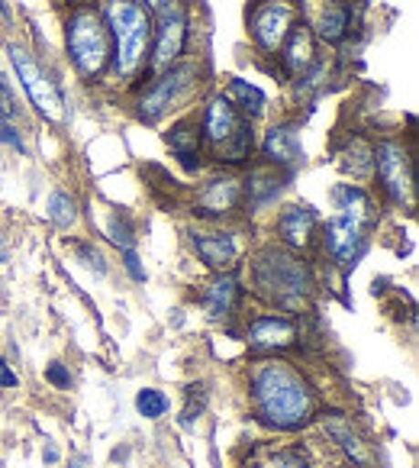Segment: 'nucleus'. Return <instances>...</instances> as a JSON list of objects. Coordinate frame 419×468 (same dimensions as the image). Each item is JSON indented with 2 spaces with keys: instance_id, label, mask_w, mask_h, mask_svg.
Here are the masks:
<instances>
[{
  "instance_id": "f257e3e1",
  "label": "nucleus",
  "mask_w": 419,
  "mask_h": 468,
  "mask_svg": "<svg viewBox=\"0 0 419 468\" xmlns=\"http://www.w3.org/2000/svg\"><path fill=\"white\" fill-rule=\"evenodd\" d=\"M103 27L110 33V69L107 78L117 84H132L145 75L152 52L155 20L142 0H100L97 4Z\"/></svg>"
},
{
  "instance_id": "f03ea898",
  "label": "nucleus",
  "mask_w": 419,
  "mask_h": 468,
  "mask_svg": "<svg viewBox=\"0 0 419 468\" xmlns=\"http://www.w3.org/2000/svg\"><path fill=\"white\" fill-rule=\"evenodd\" d=\"M252 400L258 420L275 430H300L317 413V394L288 362H268L255 368Z\"/></svg>"
},
{
  "instance_id": "7ed1b4c3",
  "label": "nucleus",
  "mask_w": 419,
  "mask_h": 468,
  "mask_svg": "<svg viewBox=\"0 0 419 468\" xmlns=\"http://www.w3.org/2000/svg\"><path fill=\"white\" fill-rule=\"evenodd\" d=\"M65 48L68 62L84 81H100L110 69V33L103 27V16L90 4H78L65 23Z\"/></svg>"
},
{
  "instance_id": "20e7f679",
  "label": "nucleus",
  "mask_w": 419,
  "mask_h": 468,
  "mask_svg": "<svg viewBox=\"0 0 419 468\" xmlns=\"http://www.w3.org/2000/svg\"><path fill=\"white\" fill-rule=\"evenodd\" d=\"M200 139L210 145V152L223 165H242L252 155L248 120L229 103L226 94H214L206 101L204 117H200Z\"/></svg>"
},
{
  "instance_id": "39448f33",
  "label": "nucleus",
  "mask_w": 419,
  "mask_h": 468,
  "mask_svg": "<svg viewBox=\"0 0 419 468\" xmlns=\"http://www.w3.org/2000/svg\"><path fill=\"white\" fill-rule=\"evenodd\" d=\"M255 288L284 307H300L313 291V278L300 255L284 246H268L255 259Z\"/></svg>"
},
{
  "instance_id": "423d86ee",
  "label": "nucleus",
  "mask_w": 419,
  "mask_h": 468,
  "mask_svg": "<svg viewBox=\"0 0 419 468\" xmlns=\"http://www.w3.org/2000/svg\"><path fill=\"white\" fill-rule=\"evenodd\" d=\"M7 56L16 71V81H20V88L26 90V97L33 101L36 111H39L46 120H52V123H65V117H68V103H65V94H62V88H58V81H52V75L42 71V65L36 62L23 46H14V42H10Z\"/></svg>"
},
{
  "instance_id": "0eeeda50",
  "label": "nucleus",
  "mask_w": 419,
  "mask_h": 468,
  "mask_svg": "<svg viewBox=\"0 0 419 468\" xmlns=\"http://www.w3.org/2000/svg\"><path fill=\"white\" fill-rule=\"evenodd\" d=\"M194 78H197V65H172L162 75H155L149 88L139 94L136 117L142 123H159L181 97H187V90L194 88Z\"/></svg>"
},
{
  "instance_id": "6e6552de",
  "label": "nucleus",
  "mask_w": 419,
  "mask_h": 468,
  "mask_svg": "<svg viewBox=\"0 0 419 468\" xmlns=\"http://www.w3.org/2000/svg\"><path fill=\"white\" fill-rule=\"evenodd\" d=\"M374 172H378V185L393 204L413 207V168H410V152L397 139H384L374 149Z\"/></svg>"
},
{
  "instance_id": "1a4fd4ad",
  "label": "nucleus",
  "mask_w": 419,
  "mask_h": 468,
  "mask_svg": "<svg viewBox=\"0 0 419 468\" xmlns=\"http://www.w3.org/2000/svg\"><path fill=\"white\" fill-rule=\"evenodd\" d=\"M294 16H297V10L290 0H261V4H255L252 20H248L252 42L265 56L278 52L284 36H288V29L294 27Z\"/></svg>"
},
{
  "instance_id": "9d476101",
  "label": "nucleus",
  "mask_w": 419,
  "mask_h": 468,
  "mask_svg": "<svg viewBox=\"0 0 419 468\" xmlns=\"http://www.w3.org/2000/svg\"><path fill=\"white\" fill-rule=\"evenodd\" d=\"M364 229H368V220L349 217V214H336L326 223V249H330V255L342 269H355L358 259H361L364 249H368Z\"/></svg>"
},
{
  "instance_id": "9b49d317",
  "label": "nucleus",
  "mask_w": 419,
  "mask_h": 468,
  "mask_svg": "<svg viewBox=\"0 0 419 468\" xmlns=\"http://www.w3.org/2000/svg\"><path fill=\"white\" fill-rule=\"evenodd\" d=\"M261 159L268 162L271 168H288V175L297 165H303V145H300V126L297 123H278L265 133L261 143Z\"/></svg>"
},
{
  "instance_id": "f8f14e48",
  "label": "nucleus",
  "mask_w": 419,
  "mask_h": 468,
  "mask_svg": "<svg viewBox=\"0 0 419 468\" xmlns=\"http://www.w3.org/2000/svg\"><path fill=\"white\" fill-rule=\"evenodd\" d=\"M242 204V181L236 175H216L197 191L194 214L200 217H226Z\"/></svg>"
},
{
  "instance_id": "ddd939ff",
  "label": "nucleus",
  "mask_w": 419,
  "mask_h": 468,
  "mask_svg": "<svg viewBox=\"0 0 419 468\" xmlns=\"http://www.w3.org/2000/svg\"><path fill=\"white\" fill-rule=\"evenodd\" d=\"M275 227H278V236H281L284 246H288V249H303V246H309V239H313V233H317L319 214L307 204L284 207L281 214H278Z\"/></svg>"
},
{
  "instance_id": "4468645a",
  "label": "nucleus",
  "mask_w": 419,
  "mask_h": 468,
  "mask_svg": "<svg viewBox=\"0 0 419 468\" xmlns=\"http://www.w3.org/2000/svg\"><path fill=\"white\" fill-rule=\"evenodd\" d=\"M297 343V326L288 317H255L248 324V346L255 352L290 349Z\"/></svg>"
},
{
  "instance_id": "2eb2a0df",
  "label": "nucleus",
  "mask_w": 419,
  "mask_h": 468,
  "mask_svg": "<svg viewBox=\"0 0 419 468\" xmlns=\"http://www.w3.org/2000/svg\"><path fill=\"white\" fill-rule=\"evenodd\" d=\"M323 427H326V433L339 442V449L349 455L351 465H355V468L372 465V449H368V442H364L361 436L351 430L349 417H342V413H323Z\"/></svg>"
},
{
  "instance_id": "dca6fc26",
  "label": "nucleus",
  "mask_w": 419,
  "mask_h": 468,
  "mask_svg": "<svg viewBox=\"0 0 419 468\" xmlns=\"http://www.w3.org/2000/svg\"><path fill=\"white\" fill-rule=\"evenodd\" d=\"M168 149H172V155L181 162L184 168H200V149H204V139H200V123L191 117L178 120V123L168 130L165 136Z\"/></svg>"
},
{
  "instance_id": "f3484780",
  "label": "nucleus",
  "mask_w": 419,
  "mask_h": 468,
  "mask_svg": "<svg viewBox=\"0 0 419 468\" xmlns=\"http://www.w3.org/2000/svg\"><path fill=\"white\" fill-rule=\"evenodd\" d=\"M194 249L204 259V265H210L214 271H226L239 259V246H236L233 233H197L194 236Z\"/></svg>"
},
{
  "instance_id": "a211bd4d",
  "label": "nucleus",
  "mask_w": 419,
  "mask_h": 468,
  "mask_svg": "<svg viewBox=\"0 0 419 468\" xmlns=\"http://www.w3.org/2000/svg\"><path fill=\"white\" fill-rule=\"evenodd\" d=\"M284 181L288 175H278L275 168H258V172L248 175V181L242 185V197L252 210H261V207H268L278 200V194L284 191Z\"/></svg>"
},
{
  "instance_id": "6ab92c4d",
  "label": "nucleus",
  "mask_w": 419,
  "mask_h": 468,
  "mask_svg": "<svg viewBox=\"0 0 419 468\" xmlns=\"http://www.w3.org/2000/svg\"><path fill=\"white\" fill-rule=\"evenodd\" d=\"M239 294H242V288H239V282H236V275H220L204 288L200 303H204V310L210 317H226V314L236 310V303H239Z\"/></svg>"
},
{
  "instance_id": "aec40b11",
  "label": "nucleus",
  "mask_w": 419,
  "mask_h": 468,
  "mask_svg": "<svg viewBox=\"0 0 419 468\" xmlns=\"http://www.w3.org/2000/svg\"><path fill=\"white\" fill-rule=\"evenodd\" d=\"M281 58L294 75H303L313 65V33H309V27L300 23V27L288 29V36L281 42Z\"/></svg>"
},
{
  "instance_id": "412c9836",
  "label": "nucleus",
  "mask_w": 419,
  "mask_h": 468,
  "mask_svg": "<svg viewBox=\"0 0 419 468\" xmlns=\"http://www.w3.org/2000/svg\"><path fill=\"white\" fill-rule=\"evenodd\" d=\"M332 207H336L339 214L361 217V220H368V223L374 220L372 194L364 191L361 185H336L332 187Z\"/></svg>"
},
{
  "instance_id": "4be33fe9",
  "label": "nucleus",
  "mask_w": 419,
  "mask_h": 468,
  "mask_svg": "<svg viewBox=\"0 0 419 468\" xmlns=\"http://www.w3.org/2000/svg\"><path fill=\"white\" fill-rule=\"evenodd\" d=\"M226 97L246 120L261 117V113H265V107H268V97H265V90L255 88V84H248V81H242V78H233V81H229Z\"/></svg>"
},
{
  "instance_id": "5701e85b",
  "label": "nucleus",
  "mask_w": 419,
  "mask_h": 468,
  "mask_svg": "<svg viewBox=\"0 0 419 468\" xmlns=\"http://www.w3.org/2000/svg\"><path fill=\"white\" fill-rule=\"evenodd\" d=\"M349 23H351V10L345 7V4L332 0L330 7H323V14H319L317 36L323 42H330V46H339V42L345 39V33H349Z\"/></svg>"
},
{
  "instance_id": "b1692460",
  "label": "nucleus",
  "mask_w": 419,
  "mask_h": 468,
  "mask_svg": "<svg viewBox=\"0 0 419 468\" xmlns=\"http://www.w3.org/2000/svg\"><path fill=\"white\" fill-rule=\"evenodd\" d=\"M339 159H342L339 165H342L345 172L358 175V178H361V175H372L374 172V149L364 143L361 136L349 139V143H345V152L339 155Z\"/></svg>"
},
{
  "instance_id": "393cba45",
  "label": "nucleus",
  "mask_w": 419,
  "mask_h": 468,
  "mask_svg": "<svg viewBox=\"0 0 419 468\" xmlns=\"http://www.w3.org/2000/svg\"><path fill=\"white\" fill-rule=\"evenodd\" d=\"M48 220L62 229L75 227L78 223V200L71 197L68 191H52V197H48Z\"/></svg>"
},
{
  "instance_id": "a878e982",
  "label": "nucleus",
  "mask_w": 419,
  "mask_h": 468,
  "mask_svg": "<svg viewBox=\"0 0 419 468\" xmlns=\"http://www.w3.org/2000/svg\"><path fill=\"white\" fill-rule=\"evenodd\" d=\"M136 410L142 413L145 420H159V417H165V413L172 410V400H168V394L159 391V388H142V391L136 394Z\"/></svg>"
},
{
  "instance_id": "bb28decb",
  "label": "nucleus",
  "mask_w": 419,
  "mask_h": 468,
  "mask_svg": "<svg viewBox=\"0 0 419 468\" xmlns=\"http://www.w3.org/2000/svg\"><path fill=\"white\" fill-rule=\"evenodd\" d=\"M107 236H110L113 246L120 249H132L136 246V227L126 214H113L110 223H107Z\"/></svg>"
},
{
  "instance_id": "cd10ccee",
  "label": "nucleus",
  "mask_w": 419,
  "mask_h": 468,
  "mask_svg": "<svg viewBox=\"0 0 419 468\" xmlns=\"http://www.w3.org/2000/svg\"><path fill=\"white\" fill-rule=\"evenodd\" d=\"M204 404H206L204 385H191V388H187V407H184V413H181V427L191 430L194 420H197V413L204 410Z\"/></svg>"
},
{
  "instance_id": "c85d7f7f",
  "label": "nucleus",
  "mask_w": 419,
  "mask_h": 468,
  "mask_svg": "<svg viewBox=\"0 0 419 468\" xmlns=\"http://www.w3.org/2000/svg\"><path fill=\"white\" fill-rule=\"evenodd\" d=\"M0 117H7V120L20 117V103H16L14 84H10L7 75H0Z\"/></svg>"
},
{
  "instance_id": "c756f323",
  "label": "nucleus",
  "mask_w": 419,
  "mask_h": 468,
  "mask_svg": "<svg viewBox=\"0 0 419 468\" xmlns=\"http://www.w3.org/2000/svg\"><path fill=\"white\" fill-rule=\"evenodd\" d=\"M75 252L90 271H97V275H107V259H103L100 249H94L90 242H81V246H75Z\"/></svg>"
},
{
  "instance_id": "7c9ffc66",
  "label": "nucleus",
  "mask_w": 419,
  "mask_h": 468,
  "mask_svg": "<svg viewBox=\"0 0 419 468\" xmlns=\"http://www.w3.org/2000/svg\"><path fill=\"white\" fill-rule=\"evenodd\" d=\"M0 145H7V149H14V152H26V145H23V133H20V126H16V120L0 117Z\"/></svg>"
},
{
  "instance_id": "2f4dec72",
  "label": "nucleus",
  "mask_w": 419,
  "mask_h": 468,
  "mask_svg": "<svg viewBox=\"0 0 419 468\" xmlns=\"http://www.w3.org/2000/svg\"><path fill=\"white\" fill-rule=\"evenodd\" d=\"M255 468H309V465L300 459V455L290 452V449H288V452H275V455H268V459L258 462V465H255Z\"/></svg>"
},
{
  "instance_id": "473e14b6",
  "label": "nucleus",
  "mask_w": 419,
  "mask_h": 468,
  "mask_svg": "<svg viewBox=\"0 0 419 468\" xmlns=\"http://www.w3.org/2000/svg\"><path fill=\"white\" fill-rule=\"evenodd\" d=\"M46 378H48V385L65 388V391H68V388H71V372L62 366V362H52V366L46 368Z\"/></svg>"
},
{
  "instance_id": "72a5a7b5",
  "label": "nucleus",
  "mask_w": 419,
  "mask_h": 468,
  "mask_svg": "<svg viewBox=\"0 0 419 468\" xmlns=\"http://www.w3.org/2000/svg\"><path fill=\"white\" fill-rule=\"evenodd\" d=\"M123 269L130 271L132 282H145V269H142V265H139L136 249H123Z\"/></svg>"
},
{
  "instance_id": "f704fd0d",
  "label": "nucleus",
  "mask_w": 419,
  "mask_h": 468,
  "mask_svg": "<svg viewBox=\"0 0 419 468\" xmlns=\"http://www.w3.org/2000/svg\"><path fill=\"white\" fill-rule=\"evenodd\" d=\"M20 385V378H16V372L7 366V358L0 356V388H16Z\"/></svg>"
},
{
  "instance_id": "c9c22d12",
  "label": "nucleus",
  "mask_w": 419,
  "mask_h": 468,
  "mask_svg": "<svg viewBox=\"0 0 419 468\" xmlns=\"http://www.w3.org/2000/svg\"><path fill=\"white\" fill-rule=\"evenodd\" d=\"M56 462H58V449L48 442V446H46V465H56Z\"/></svg>"
},
{
  "instance_id": "e433bc0d",
  "label": "nucleus",
  "mask_w": 419,
  "mask_h": 468,
  "mask_svg": "<svg viewBox=\"0 0 419 468\" xmlns=\"http://www.w3.org/2000/svg\"><path fill=\"white\" fill-rule=\"evenodd\" d=\"M68 468H90V459L88 455H75V459L68 462Z\"/></svg>"
},
{
  "instance_id": "4c0bfd02",
  "label": "nucleus",
  "mask_w": 419,
  "mask_h": 468,
  "mask_svg": "<svg viewBox=\"0 0 419 468\" xmlns=\"http://www.w3.org/2000/svg\"><path fill=\"white\" fill-rule=\"evenodd\" d=\"M7 259H10V246L4 239V233H0V262H7Z\"/></svg>"
},
{
  "instance_id": "58836bf2",
  "label": "nucleus",
  "mask_w": 419,
  "mask_h": 468,
  "mask_svg": "<svg viewBox=\"0 0 419 468\" xmlns=\"http://www.w3.org/2000/svg\"><path fill=\"white\" fill-rule=\"evenodd\" d=\"M336 4H342V0H336Z\"/></svg>"
}]
</instances>
